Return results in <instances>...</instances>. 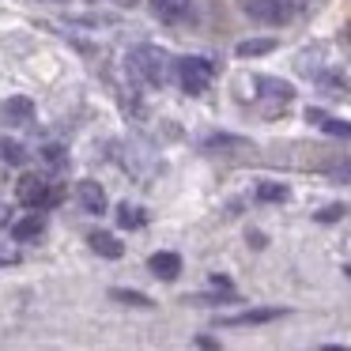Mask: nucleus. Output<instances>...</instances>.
Here are the masks:
<instances>
[{
    "mask_svg": "<svg viewBox=\"0 0 351 351\" xmlns=\"http://www.w3.org/2000/svg\"><path fill=\"white\" fill-rule=\"evenodd\" d=\"M129 69L144 87H162L174 76V61H170V53L159 46H136L129 53Z\"/></svg>",
    "mask_w": 351,
    "mask_h": 351,
    "instance_id": "nucleus-1",
    "label": "nucleus"
},
{
    "mask_svg": "<svg viewBox=\"0 0 351 351\" xmlns=\"http://www.w3.org/2000/svg\"><path fill=\"white\" fill-rule=\"evenodd\" d=\"M242 8L250 12L257 23H268V27H280L295 16V0H242Z\"/></svg>",
    "mask_w": 351,
    "mask_h": 351,
    "instance_id": "nucleus-2",
    "label": "nucleus"
},
{
    "mask_svg": "<svg viewBox=\"0 0 351 351\" xmlns=\"http://www.w3.org/2000/svg\"><path fill=\"white\" fill-rule=\"evenodd\" d=\"M178 80L189 95H204L208 91V80H212V61L204 57H182L178 61Z\"/></svg>",
    "mask_w": 351,
    "mask_h": 351,
    "instance_id": "nucleus-3",
    "label": "nucleus"
},
{
    "mask_svg": "<svg viewBox=\"0 0 351 351\" xmlns=\"http://www.w3.org/2000/svg\"><path fill=\"white\" fill-rule=\"evenodd\" d=\"M16 197L23 200L27 208H46V200H49V185L42 182V178H34V174H23L16 182Z\"/></svg>",
    "mask_w": 351,
    "mask_h": 351,
    "instance_id": "nucleus-4",
    "label": "nucleus"
},
{
    "mask_svg": "<svg viewBox=\"0 0 351 351\" xmlns=\"http://www.w3.org/2000/svg\"><path fill=\"white\" fill-rule=\"evenodd\" d=\"M76 197H80V208H84L87 215H106L110 204H106V193H102L99 182H80Z\"/></svg>",
    "mask_w": 351,
    "mask_h": 351,
    "instance_id": "nucleus-5",
    "label": "nucleus"
},
{
    "mask_svg": "<svg viewBox=\"0 0 351 351\" xmlns=\"http://www.w3.org/2000/svg\"><path fill=\"white\" fill-rule=\"evenodd\" d=\"M31 114H34V102L23 99V95L0 102V121H4V125H27V121H31Z\"/></svg>",
    "mask_w": 351,
    "mask_h": 351,
    "instance_id": "nucleus-6",
    "label": "nucleus"
},
{
    "mask_svg": "<svg viewBox=\"0 0 351 351\" xmlns=\"http://www.w3.org/2000/svg\"><path fill=\"white\" fill-rule=\"evenodd\" d=\"M287 310H280V306H261V310H245V313H234V317H223L219 325H230V328H238V325H268V321H276V317H283Z\"/></svg>",
    "mask_w": 351,
    "mask_h": 351,
    "instance_id": "nucleus-7",
    "label": "nucleus"
},
{
    "mask_svg": "<svg viewBox=\"0 0 351 351\" xmlns=\"http://www.w3.org/2000/svg\"><path fill=\"white\" fill-rule=\"evenodd\" d=\"M147 4H152V12L162 23H182L193 8V0H147Z\"/></svg>",
    "mask_w": 351,
    "mask_h": 351,
    "instance_id": "nucleus-8",
    "label": "nucleus"
},
{
    "mask_svg": "<svg viewBox=\"0 0 351 351\" xmlns=\"http://www.w3.org/2000/svg\"><path fill=\"white\" fill-rule=\"evenodd\" d=\"M42 234H46V215L42 212L27 215V219H19L16 227H12V238H16V242H34V238H42Z\"/></svg>",
    "mask_w": 351,
    "mask_h": 351,
    "instance_id": "nucleus-9",
    "label": "nucleus"
},
{
    "mask_svg": "<svg viewBox=\"0 0 351 351\" xmlns=\"http://www.w3.org/2000/svg\"><path fill=\"white\" fill-rule=\"evenodd\" d=\"M306 117H310V121L317 125L321 132H328V136L351 140V125H348V121H340V117H328V114H321V110H306Z\"/></svg>",
    "mask_w": 351,
    "mask_h": 351,
    "instance_id": "nucleus-10",
    "label": "nucleus"
},
{
    "mask_svg": "<svg viewBox=\"0 0 351 351\" xmlns=\"http://www.w3.org/2000/svg\"><path fill=\"white\" fill-rule=\"evenodd\" d=\"M147 268H152L159 280H174V276L182 272V257H178V253H152V257H147Z\"/></svg>",
    "mask_w": 351,
    "mask_h": 351,
    "instance_id": "nucleus-11",
    "label": "nucleus"
},
{
    "mask_svg": "<svg viewBox=\"0 0 351 351\" xmlns=\"http://www.w3.org/2000/svg\"><path fill=\"white\" fill-rule=\"evenodd\" d=\"M87 245H91V250L99 253V257H110V261L125 253V250H121V242H117L114 234H106V230H95V234H87Z\"/></svg>",
    "mask_w": 351,
    "mask_h": 351,
    "instance_id": "nucleus-12",
    "label": "nucleus"
},
{
    "mask_svg": "<svg viewBox=\"0 0 351 351\" xmlns=\"http://www.w3.org/2000/svg\"><path fill=\"white\" fill-rule=\"evenodd\" d=\"M272 49H276L272 38H250V42H238L234 53L238 57H261V53H272Z\"/></svg>",
    "mask_w": 351,
    "mask_h": 351,
    "instance_id": "nucleus-13",
    "label": "nucleus"
},
{
    "mask_svg": "<svg viewBox=\"0 0 351 351\" xmlns=\"http://www.w3.org/2000/svg\"><path fill=\"white\" fill-rule=\"evenodd\" d=\"M0 162H8V167L27 162V147L16 144V140H0Z\"/></svg>",
    "mask_w": 351,
    "mask_h": 351,
    "instance_id": "nucleus-14",
    "label": "nucleus"
},
{
    "mask_svg": "<svg viewBox=\"0 0 351 351\" xmlns=\"http://www.w3.org/2000/svg\"><path fill=\"white\" fill-rule=\"evenodd\" d=\"M110 298H114V302H125V306H140V310H144V306H152V298H147V295L129 291V287H114V291H110Z\"/></svg>",
    "mask_w": 351,
    "mask_h": 351,
    "instance_id": "nucleus-15",
    "label": "nucleus"
},
{
    "mask_svg": "<svg viewBox=\"0 0 351 351\" xmlns=\"http://www.w3.org/2000/svg\"><path fill=\"white\" fill-rule=\"evenodd\" d=\"M147 215L140 212L136 204H117V223H121V227H129V230H136L140 223H144Z\"/></svg>",
    "mask_w": 351,
    "mask_h": 351,
    "instance_id": "nucleus-16",
    "label": "nucleus"
},
{
    "mask_svg": "<svg viewBox=\"0 0 351 351\" xmlns=\"http://www.w3.org/2000/svg\"><path fill=\"white\" fill-rule=\"evenodd\" d=\"M317 84H321V91H328V95H348V80H343L340 72H321Z\"/></svg>",
    "mask_w": 351,
    "mask_h": 351,
    "instance_id": "nucleus-17",
    "label": "nucleus"
},
{
    "mask_svg": "<svg viewBox=\"0 0 351 351\" xmlns=\"http://www.w3.org/2000/svg\"><path fill=\"white\" fill-rule=\"evenodd\" d=\"M261 87H265V95H272V99H280V102H287L291 95V84H283V80H272V76H265V80H257Z\"/></svg>",
    "mask_w": 351,
    "mask_h": 351,
    "instance_id": "nucleus-18",
    "label": "nucleus"
},
{
    "mask_svg": "<svg viewBox=\"0 0 351 351\" xmlns=\"http://www.w3.org/2000/svg\"><path fill=\"white\" fill-rule=\"evenodd\" d=\"M257 200H287V185H272V182L257 185Z\"/></svg>",
    "mask_w": 351,
    "mask_h": 351,
    "instance_id": "nucleus-19",
    "label": "nucleus"
},
{
    "mask_svg": "<svg viewBox=\"0 0 351 351\" xmlns=\"http://www.w3.org/2000/svg\"><path fill=\"white\" fill-rule=\"evenodd\" d=\"M19 242H0V265H19Z\"/></svg>",
    "mask_w": 351,
    "mask_h": 351,
    "instance_id": "nucleus-20",
    "label": "nucleus"
},
{
    "mask_svg": "<svg viewBox=\"0 0 351 351\" xmlns=\"http://www.w3.org/2000/svg\"><path fill=\"white\" fill-rule=\"evenodd\" d=\"M343 212H348L343 204H328V208L317 212V223H336V219H343Z\"/></svg>",
    "mask_w": 351,
    "mask_h": 351,
    "instance_id": "nucleus-21",
    "label": "nucleus"
},
{
    "mask_svg": "<svg viewBox=\"0 0 351 351\" xmlns=\"http://www.w3.org/2000/svg\"><path fill=\"white\" fill-rule=\"evenodd\" d=\"M42 159H46V162H64V147L46 144V147H42Z\"/></svg>",
    "mask_w": 351,
    "mask_h": 351,
    "instance_id": "nucleus-22",
    "label": "nucleus"
},
{
    "mask_svg": "<svg viewBox=\"0 0 351 351\" xmlns=\"http://www.w3.org/2000/svg\"><path fill=\"white\" fill-rule=\"evenodd\" d=\"M328 174H332V178H340V182H351V162H340V167H332Z\"/></svg>",
    "mask_w": 351,
    "mask_h": 351,
    "instance_id": "nucleus-23",
    "label": "nucleus"
},
{
    "mask_svg": "<svg viewBox=\"0 0 351 351\" xmlns=\"http://www.w3.org/2000/svg\"><path fill=\"white\" fill-rule=\"evenodd\" d=\"M114 4H121V8H132V4H136V0H114Z\"/></svg>",
    "mask_w": 351,
    "mask_h": 351,
    "instance_id": "nucleus-24",
    "label": "nucleus"
},
{
    "mask_svg": "<svg viewBox=\"0 0 351 351\" xmlns=\"http://www.w3.org/2000/svg\"><path fill=\"white\" fill-rule=\"evenodd\" d=\"M4 223H8V215H4V208H0V227H4Z\"/></svg>",
    "mask_w": 351,
    "mask_h": 351,
    "instance_id": "nucleus-25",
    "label": "nucleus"
},
{
    "mask_svg": "<svg viewBox=\"0 0 351 351\" xmlns=\"http://www.w3.org/2000/svg\"><path fill=\"white\" fill-rule=\"evenodd\" d=\"M295 4H306V0H295Z\"/></svg>",
    "mask_w": 351,
    "mask_h": 351,
    "instance_id": "nucleus-26",
    "label": "nucleus"
}]
</instances>
